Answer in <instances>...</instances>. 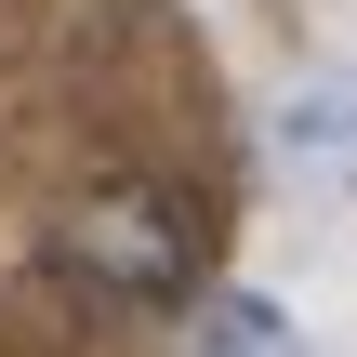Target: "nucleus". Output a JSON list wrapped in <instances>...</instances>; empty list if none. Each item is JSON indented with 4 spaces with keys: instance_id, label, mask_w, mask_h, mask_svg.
I'll return each mask as SVG.
<instances>
[{
    "instance_id": "1",
    "label": "nucleus",
    "mask_w": 357,
    "mask_h": 357,
    "mask_svg": "<svg viewBox=\"0 0 357 357\" xmlns=\"http://www.w3.org/2000/svg\"><path fill=\"white\" fill-rule=\"evenodd\" d=\"M66 252H79L106 291H185V225H172V199H93V212L66 225Z\"/></svg>"
},
{
    "instance_id": "2",
    "label": "nucleus",
    "mask_w": 357,
    "mask_h": 357,
    "mask_svg": "<svg viewBox=\"0 0 357 357\" xmlns=\"http://www.w3.org/2000/svg\"><path fill=\"white\" fill-rule=\"evenodd\" d=\"M278 146H291V172H318V185L357 172V93H344V79H305L291 119H278Z\"/></svg>"
},
{
    "instance_id": "3",
    "label": "nucleus",
    "mask_w": 357,
    "mask_h": 357,
    "mask_svg": "<svg viewBox=\"0 0 357 357\" xmlns=\"http://www.w3.org/2000/svg\"><path fill=\"white\" fill-rule=\"evenodd\" d=\"M199 357H291V318L265 291H212L199 305Z\"/></svg>"
}]
</instances>
